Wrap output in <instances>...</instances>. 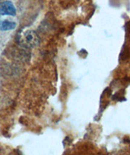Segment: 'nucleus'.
I'll return each mask as SVG.
<instances>
[{
    "label": "nucleus",
    "instance_id": "7ed1b4c3",
    "mask_svg": "<svg viewBox=\"0 0 130 155\" xmlns=\"http://www.w3.org/2000/svg\"><path fill=\"white\" fill-rule=\"evenodd\" d=\"M16 26V22L10 21V20H3L0 18V30L1 31H7L15 29Z\"/></svg>",
    "mask_w": 130,
    "mask_h": 155
},
{
    "label": "nucleus",
    "instance_id": "f03ea898",
    "mask_svg": "<svg viewBox=\"0 0 130 155\" xmlns=\"http://www.w3.org/2000/svg\"><path fill=\"white\" fill-rule=\"evenodd\" d=\"M16 10L11 1L0 3V16H15Z\"/></svg>",
    "mask_w": 130,
    "mask_h": 155
},
{
    "label": "nucleus",
    "instance_id": "f257e3e1",
    "mask_svg": "<svg viewBox=\"0 0 130 155\" xmlns=\"http://www.w3.org/2000/svg\"><path fill=\"white\" fill-rule=\"evenodd\" d=\"M16 41L19 45L25 48H33L39 43V37L33 30L24 28L19 31L16 36Z\"/></svg>",
    "mask_w": 130,
    "mask_h": 155
}]
</instances>
